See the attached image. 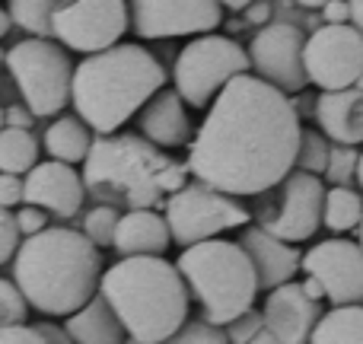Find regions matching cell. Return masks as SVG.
Here are the masks:
<instances>
[{"label": "cell", "instance_id": "6da1fadb", "mask_svg": "<svg viewBox=\"0 0 363 344\" xmlns=\"http://www.w3.org/2000/svg\"><path fill=\"white\" fill-rule=\"evenodd\" d=\"M300 112L271 83L242 74L213 99L188 144L194 182L230 198L268 194L296 170Z\"/></svg>", "mask_w": 363, "mask_h": 344}, {"label": "cell", "instance_id": "7a4b0ae2", "mask_svg": "<svg viewBox=\"0 0 363 344\" xmlns=\"http://www.w3.org/2000/svg\"><path fill=\"white\" fill-rule=\"evenodd\" d=\"M102 255L83 233L48 226L23 239L13 258V284L42 316H74L96 296L102 284Z\"/></svg>", "mask_w": 363, "mask_h": 344}, {"label": "cell", "instance_id": "3957f363", "mask_svg": "<svg viewBox=\"0 0 363 344\" xmlns=\"http://www.w3.org/2000/svg\"><path fill=\"white\" fill-rule=\"evenodd\" d=\"M166 89V67L144 45L121 42L77 64L70 99L86 128L112 138Z\"/></svg>", "mask_w": 363, "mask_h": 344}, {"label": "cell", "instance_id": "277c9868", "mask_svg": "<svg viewBox=\"0 0 363 344\" xmlns=\"http://www.w3.org/2000/svg\"><path fill=\"white\" fill-rule=\"evenodd\" d=\"M83 185L102 207L153 211L188 185V170L147 138L125 131L93 140L83 163Z\"/></svg>", "mask_w": 363, "mask_h": 344}, {"label": "cell", "instance_id": "5b68a950", "mask_svg": "<svg viewBox=\"0 0 363 344\" xmlns=\"http://www.w3.org/2000/svg\"><path fill=\"white\" fill-rule=\"evenodd\" d=\"M99 294L125 326L128 341L166 344L188 322L191 294L166 258H121L106 268Z\"/></svg>", "mask_w": 363, "mask_h": 344}, {"label": "cell", "instance_id": "8992f818", "mask_svg": "<svg viewBox=\"0 0 363 344\" xmlns=\"http://www.w3.org/2000/svg\"><path fill=\"white\" fill-rule=\"evenodd\" d=\"M188 294L198 300L204 322L226 328L249 313L258 296V274L245 249L230 239H211L182 249L176 262Z\"/></svg>", "mask_w": 363, "mask_h": 344}, {"label": "cell", "instance_id": "52a82bcc", "mask_svg": "<svg viewBox=\"0 0 363 344\" xmlns=\"http://www.w3.org/2000/svg\"><path fill=\"white\" fill-rule=\"evenodd\" d=\"M10 77L23 93V106L32 118H48L67 109L74 89V64L57 42L23 38L4 57Z\"/></svg>", "mask_w": 363, "mask_h": 344}, {"label": "cell", "instance_id": "ba28073f", "mask_svg": "<svg viewBox=\"0 0 363 344\" xmlns=\"http://www.w3.org/2000/svg\"><path fill=\"white\" fill-rule=\"evenodd\" d=\"M242 74H252L249 51L236 38H226V35L191 38L179 51L176 67H172L176 93L191 109L213 106V99Z\"/></svg>", "mask_w": 363, "mask_h": 344}, {"label": "cell", "instance_id": "9c48e42d", "mask_svg": "<svg viewBox=\"0 0 363 344\" xmlns=\"http://www.w3.org/2000/svg\"><path fill=\"white\" fill-rule=\"evenodd\" d=\"M322 207H325V185H322V179L294 170L277 188L262 194L252 220L274 239L296 245L319 233Z\"/></svg>", "mask_w": 363, "mask_h": 344}, {"label": "cell", "instance_id": "30bf717a", "mask_svg": "<svg viewBox=\"0 0 363 344\" xmlns=\"http://www.w3.org/2000/svg\"><path fill=\"white\" fill-rule=\"evenodd\" d=\"M163 217L169 223L172 243L185 245V249L211 243L226 230H245L252 223V211H245L239 198L213 192L201 182H188L182 192L166 198Z\"/></svg>", "mask_w": 363, "mask_h": 344}, {"label": "cell", "instance_id": "8fae6325", "mask_svg": "<svg viewBox=\"0 0 363 344\" xmlns=\"http://www.w3.org/2000/svg\"><path fill=\"white\" fill-rule=\"evenodd\" d=\"M306 80L322 93H345L363 80V32L347 26H319L306 35Z\"/></svg>", "mask_w": 363, "mask_h": 344}, {"label": "cell", "instance_id": "7c38bea8", "mask_svg": "<svg viewBox=\"0 0 363 344\" xmlns=\"http://www.w3.org/2000/svg\"><path fill=\"white\" fill-rule=\"evenodd\" d=\"M128 29H131V4L121 0H77V4H61L55 13V38L64 48L83 51L86 57L121 45V35Z\"/></svg>", "mask_w": 363, "mask_h": 344}, {"label": "cell", "instance_id": "4fadbf2b", "mask_svg": "<svg viewBox=\"0 0 363 344\" xmlns=\"http://www.w3.org/2000/svg\"><path fill=\"white\" fill-rule=\"evenodd\" d=\"M249 61L258 80L271 83L274 89L287 93H300L309 87L306 80V64H303V51H306V35L300 26L294 23H268L252 35Z\"/></svg>", "mask_w": 363, "mask_h": 344}, {"label": "cell", "instance_id": "5bb4252c", "mask_svg": "<svg viewBox=\"0 0 363 344\" xmlns=\"http://www.w3.org/2000/svg\"><path fill=\"white\" fill-rule=\"evenodd\" d=\"M306 277L319 281L335 309L363 306V245L354 239H322L303 252Z\"/></svg>", "mask_w": 363, "mask_h": 344}, {"label": "cell", "instance_id": "9a60e30c", "mask_svg": "<svg viewBox=\"0 0 363 344\" xmlns=\"http://www.w3.org/2000/svg\"><path fill=\"white\" fill-rule=\"evenodd\" d=\"M223 23V4L191 0V4H163L138 0L131 4V29L140 38H176V35H213Z\"/></svg>", "mask_w": 363, "mask_h": 344}, {"label": "cell", "instance_id": "2e32d148", "mask_svg": "<svg viewBox=\"0 0 363 344\" xmlns=\"http://www.w3.org/2000/svg\"><path fill=\"white\" fill-rule=\"evenodd\" d=\"M86 198V185H83V175L74 166L64 163H38L35 170L23 179V201L45 213H55V217H74L83 207Z\"/></svg>", "mask_w": 363, "mask_h": 344}, {"label": "cell", "instance_id": "e0dca14e", "mask_svg": "<svg viewBox=\"0 0 363 344\" xmlns=\"http://www.w3.org/2000/svg\"><path fill=\"white\" fill-rule=\"evenodd\" d=\"M262 316H264V328L281 344H309L315 326L322 319L319 303L309 300L303 284H294V281L271 290Z\"/></svg>", "mask_w": 363, "mask_h": 344}, {"label": "cell", "instance_id": "ac0fdd59", "mask_svg": "<svg viewBox=\"0 0 363 344\" xmlns=\"http://www.w3.org/2000/svg\"><path fill=\"white\" fill-rule=\"evenodd\" d=\"M239 245L245 249V255L252 258L258 274V287L262 290H277L284 284L294 281V274L303 268V252L290 243H281L271 233H264L262 226L249 223L239 236Z\"/></svg>", "mask_w": 363, "mask_h": 344}, {"label": "cell", "instance_id": "d6986e66", "mask_svg": "<svg viewBox=\"0 0 363 344\" xmlns=\"http://www.w3.org/2000/svg\"><path fill=\"white\" fill-rule=\"evenodd\" d=\"M140 138H147L160 150H176V147L191 144V118L176 89H163L144 106L138 115Z\"/></svg>", "mask_w": 363, "mask_h": 344}, {"label": "cell", "instance_id": "ffe728a7", "mask_svg": "<svg viewBox=\"0 0 363 344\" xmlns=\"http://www.w3.org/2000/svg\"><path fill=\"white\" fill-rule=\"evenodd\" d=\"M315 125L332 144L360 147L363 144V89H345V93H319L315 99Z\"/></svg>", "mask_w": 363, "mask_h": 344}, {"label": "cell", "instance_id": "44dd1931", "mask_svg": "<svg viewBox=\"0 0 363 344\" xmlns=\"http://www.w3.org/2000/svg\"><path fill=\"white\" fill-rule=\"evenodd\" d=\"M172 245V233L163 213L157 211H128L121 213L115 245L121 258H163Z\"/></svg>", "mask_w": 363, "mask_h": 344}, {"label": "cell", "instance_id": "7402d4cb", "mask_svg": "<svg viewBox=\"0 0 363 344\" xmlns=\"http://www.w3.org/2000/svg\"><path fill=\"white\" fill-rule=\"evenodd\" d=\"M64 332L74 344H125L128 332L106 303V296L96 294L80 313H74L64 322Z\"/></svg>", "mask_w": 363, "mask_h": 344}, {"label": "cell", "instance_id": "603a6c76", "mask_svg": "<svg viewBox=\"0 0 363 344\" xmlns=\"http://www.w3.org/2000/svg\"><path fill=\"white\" fill-rule=\"evenodd\" d=\"M42 138H45L42 144H45V150H48V157L64 166L86 163L89 150H93V134H89V128L83 125L80 118H74V115H61L57 121H51Z\"/></svg>", "mask_w": 363, "mask_h": 344}, {"label": "cell", "instance_id": "cb8c5ba5", "mask_svg": "<svg viewBox=\"0 0 363 344\" xmlns=\"http://www.w3.org/2000/svg\"><path fill=\"white\" fill-rule=\"evenodd\" d=\"M309 344H363V306H341L325 313Z\"/></svg>", "mask_w": 363, "mask_h": 344}, {"label": "cell", "instance_id": "d4e9b609", "mask_svg": "<svg viewBox=\"0 0 363 344\" xmlns=\"http://www.w3.org/2000/svg\"><path fill=\"white\" fill-rule=\"evenodd\" d=\"M38 166V140L32 131H16V128H4L0 131V172L4 175H29Z\"/></svg>", "mask_w": 363, "mask_h": 344}, {"label": "cell", "instance_id": "484cf974", "mask_svg": "<svg viewBox=\"0 0 363 344\" xmlns=\"http://www.w3.org/2000/svg\"><path fill=\"white\" fill-rule=\"evenodd\" d=\"M363 220V194L354 188H325V207H322V226L332 233L360 230Z\"/></svg>", "mask_w": 363, "mask_h": 344}, {"label": "cell", "instance_id": "4316f807", "mask_svg": "<svg viewBox=\"0 0 363 344\" xmlns=\"http://www.w3.org/2000/svg\"><path fill=\"white\" fill-rule=\"evenodd\" d=\"M57 6L61 4H45V0H13V4H6V10H10V19L19 26V29L32 32L35 38L51 42V38H55Z\"/></svg>", "mask_w": 363, "mask_h": 344}, {"label": "cell", "instance_id": "83f0119b", "mask_svg": "<svg viewBox=\"0 0 363 344\" xmlns=\"http://www.w3.org/2000/svg\"><path fill=\"white\" fill-rule=\"evenodd\" d=\"M328 153H332V144H328L325 134L315 131V128H303L300 150H296V170L322 179L328 170Z\"/></svg>", "mask_w": 363, "mask_h": 344}, {"label": "cell", "instance_id": "f1b7e54d", "mask_svg": "<svg viewBox=\"0 0 363 344\" xmlns=\"http://www.w3.org/2000/svg\"><path fill=\"white\" fill-rule=\"evenodd\" d=\"M121 223V211L115 207H102L96 204L93 211L83 217V236L96 245V249H106V245H115V233H118Z\"/></svg>", "mask_w": 363, "mask_h": 344}, {"label": "cell", "instance_id": "f546056e", "mask_svg": "<svg viewBox=\"0 0 363 344\" xmlns=\"http://www.w3.org/2000/svg\"><path fill=\"white\" fill-rule=\"evenodd\" d=\"M357 147H338L332 144V153H328V170L325 179L332 182V188H347V182L357 179Z\"/></svg>", "mask_w": 363, "mask_h": 344}, {"label": "cell", "instance_id": "4dcf8cb0", "mask_svg": "<svg viewBox=\"0 0 363 344\" xmlns=\"http://www.w3.org/2000/svg\"><path fill=\"white\" fill-rule=\"evenodd\" d=\"M26 309H29V303L23 300L19 287L0 277V332L13 326H26Z\"/></svg>", "mask_w": 363, "mask_h": 344}, {"label": "cell", "instance_id": "1f68e13d", "mask_svg": "<svg viewBox=\"0 0 363 344\" xmlns=\"http://www.w3.org/2000/svg\"><path fill=\"white\" fill-rule=\"evenodd\" d=\"M166 344H230V341H226L223 328L211 326L204 319H194V322H185Z\"/></svg>", "mask_w": 363, "mask_h": 344}, {"label": "cell", "instance_id": "d6a6232c", "mask_svg": "<svg viewBox=\"0 0 363 344\" xmlns=\"http://www.w3.org/2000/svg\"><path fill=\"white\" fill-rule=\"evenodd\" d=\"M223 332H226V341L230 344H252L264 332V316L258 313V309H249V313H242L236 322H230Z\"/></svg>", "mask_w": 363, "mask_h": 344}, {"label": "cell", "instance_id": "836d02e7", "mask_svg": "<svg viewBox=\"0 0 363 344\" xmlns=\"http://www.w3.org/2000/svg\"><path fill=\"white\" fill-rule=\"evenodd\" d=\"M19 252V226L16 217L10 211L0 207V265H6L10 258H16Z\"/></svg>", "mask_w": 363, "mask_h": 344}, {"label": "cell", "instance_id": "e575fe53", "mask_svg": "<svg viewBox=\"0 0 363 344\" xmlns=\"http://www.w3.org/2000/svg\"><path fill=\"white\" fill-rule=\"evenodd\" d=\"M13 217H16L19 236H26V239H32V236H38V233L48 230V213L38 211V207H32V204H23V211H16Z\"/></svg>", "mask_w": 363, "mask_h": 344}, {"label": "cell", "instance_id": "d590c367", "mask_svg": "<svg viewBox=\"0 0 363 344\" xmlns=\"http://www.w3.org/2000/svg\"><path fill=\"white\" fill-rule=\"evenodd\" d=\"M16 204H23V179L0 172V207L10 211V207H16Z\"/></svg>", "mask_w": 363, "mask_h": 344}, {"label": "cell", "instance_id": "8d00e7d4", "mask_svg": "<svg viewBox=\"0 0 363 344\" xmlns=\"http://www.w3.org/2000/svg\"><path fill=\"white\" fill-rule=\"evenodd\" d=\"M0 344H45V338L35 332V326H13L0 332Z\"/></svg>", "mask_w": 363, "mask_h": 344}, {"label": "cell", "instance_id": "74e56055", "mask_svg": "<svg viewBox=\"0 0 363 344\" xmlns=\"http://www.w3.org/2000/svg\"><path fill=\"white\" fill-rule=\"evenodd\" d=\"M322 16H325V26H347L351 23V4H345V0L322 4Z\"/></svg>", "mask_w": 363, "mask_h": 344}, {"label": "cell", "instance_id": "f35d334b", "mask_svg": "<svg viewBox=\"0 0 363 344\" xmlns=\"http://www.w3.org/2000/svg\"><path fill=\"white\" fill-rule=\"evenodd\" d=\"M32 112L26 106H10L4 109V128H16V131H29L32 128Z\"/></svg>", "mask_w": 363, "mask_h": 344}, {"label": "cell", "instance_id": "ab89813d", "mask_svg": "<svg viewBox=\"0 0 363 344\" xmlns=\"http://www.w3.org/2000/svg\"><path fill=\"white\" fill-rule=\"evenodd\" d=\"M35 332L45 338V344H74V341H70V335L64 332L61 326H51V322H38Z\"/></svg>", "mask_w": 363, "mask_h": 344}, {"label": "cell", "instance_id": "60d3db41", "mask_svg": "<svg viewBox=\"0 0 363 344\" xmlns=\"http://www.w3.org/2000/svg\"><path fill=\"white\" fill-rule=\"evenodd\" d=\"M245 19H249V23H262V29H264V26H268V19H271V4H249Z\"/></svg>", "mask_w": 363, "mask_h": 344}, {"label": "cell", "instance_id": "b9f144b4", "mask_svg": "<svg viewBox=\"0 0 363 344\" xmlns=\"http://www.w3.org/2000/svg\"><path fill=\"white\" fill-rule=\"evenodd\" d=\"M303 290H306V296H309V300H315V303L325 300V290H322L319 281H313V277H306V281H303Z\"/></svg>", "mask_w": 363, "mask_h": 344}, {"label": "cell", "instance_id": "7bdbcfd3", "mask_svg": "<svg viewBox=\"0 0 363 344\" xmlns=\"http://www.w3.org/2000/svg\"><path fill=\"white\" fill-rule=\"evenodd\" d=\"M351 26L363 32V0H354L351 4Z\"/></svg>", "mask_w": 363, "mask_h": 344}, {"label": "cell", "instance_id": "ee69618b", "mask_svg": "<svg viewBox=\"0 0 363 344\" xmlns=\"http://www.w3.org/2000/svg\"><path fill=\"white\" fill-rule=\"evenodd\" d=\"M10 26H13V19H10V10L6 6H0V38L10 32Z\"/></svg>", "mask_w": 363, "mask_h": 344}, {"label": "cell", "instance_id": "f6af8a7d", "mask_svg": "<svg viewBox=\"0 0 363 344\" xmlns=\"http://www.w3.org/2000/svg\"><path fill=\"white\" fill-rule=\"evenodd\" d=\"M252 344H281V341H277V338H274V335H271V332H268V328H264V332H262V335H258V338H255V341H252Z\"/></svg>", "mask_w": 363, "mask_h": 344}, {"label": "cell", "instance_id": "bcb514c9", "mask_svg": "<svg viewBox=\"0 0 363 344\" xmlns=\"http://www.w3.org/2000/svg\"><path fill=\"white\" fill-rule=\"evenodd\" d=\"M357 182H360V188H363V153H360V160H357Z\"/></svg>", "mask_w": 363, "mask_h": 344}, {"label": "cell", "instance_id": "7dc6e473", "mask_svg": "<svg viewBox=\"0 0 363 344\" xmlns=\"http://www.w3.org/2000/svg\"><path fill=\"white\" fill-rule=\"evenodd\" d=\"M0 131H4V109H0Z\"/></svg>", "mask_w": 363, "mask_h": 344}, {"label": "cell", "instance_id": "c3c4849f", "mask_svg": "<svg viewBox=\"0 0 363 344\" xmlns=\"http://www.w3.org/2000/svg\"><path fill=\"white\" fill-rule=\"evenodd\" d=\"M357 233H360V245H363V220H360V230Z\"/></svg>", "mask_w": 363, "mask_h": 344}, {"label": "cell", "instance_id": "681fc988", "mask_svg": "<svg viewBox=\"0 0 363 344\" xmlns=\"http://www.w3.org/2000/svg\"><path fill=\"white\" fill-rule=\"evenodd\" d=\"M4 57H6V55H4V51H0V64H4Z\"/></svg>", "mask_w": 363, "mask_h": 344}, {"label": "cell", "instance_id": "f907efd6", "mask_svg": "<svg viewBox=\"0 0 363 344\" xmlns=\"http://www.w3.org/2000/svg\"><path fill=\"white\" fill-rule=\"evenodd\" d=\"M125 344H138V341H125Z\"/></svg>", "mask_w": 363, "mask_h": 344}]
</instances>
